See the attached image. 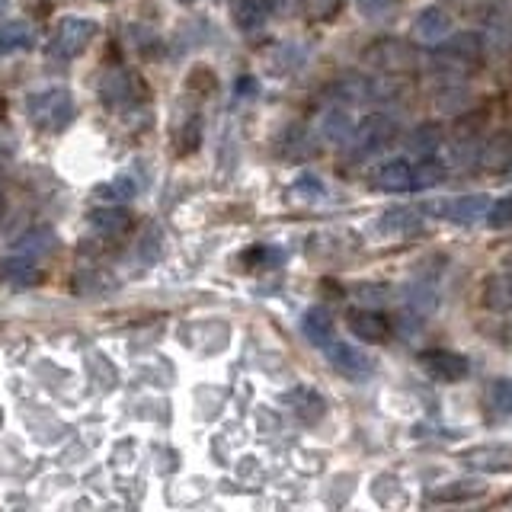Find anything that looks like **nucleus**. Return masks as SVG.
<instances>
[{
	"instance_id": "4468645a",
	"label": "nucleus",
	"mask_w": 512,
	"mask_h": 512,
	"mask_svg": "<svg viewBox=\"0 0 512 512\" xmlns=\"http://www.w3.org/2000/svg\"><path fill=\"white\" fill-rule=\"evenodd\" d=\"M349 330L359 336L365 343H384L391 333L388 317L378 314V311H352L349 314Z\"/></svg>"
},
{
	"instance_id": "39448f33",
	"label": "nucleus",
	"mask_w": 512,
	"mask_h": 512,
	"mask_svg": "<svg viewBox=\"0 0 512 512\" xmlns=\"http://www.w3.org/2000/svg\"><path fill=\"white\" fill-rule=\"evenodd\" d=\"M327 362L330 368H336L343 378H368L375 372V359L356 343H343V340H330L327 346Z\"/></svg>"
},
{
	"instance_id": "dca6fc26",
	"label": "nucleus",
	"mask_w": 512,
	"mask_h": 512,
	"mask_svg": "<svg viewBox=\"0 0 512 512\" xmlns=\"http://www.w3.org/2000/svg\"><path fill=\"white\" fill-rule=\"evenodd\" d=\"M269 16H272V0H237L234 4V23L244 32L266 26Z\"/></svg>"
},
{
	"instance_id": "6ab92c4d",
	"label": "nucleus",
	"mask_w": 512,
	"mask_h": 512,
	"mask_svg": "<svg viewBox=\"0 0 512 512\" xmlns=\"http://www.w3.org/2000/svg\"><path fill=\"white\" fill-rule=\"evenodd\" d=\"M320 135H324L327 141L333 144H340V141H349L352 135V119H349V112L346 109H327L324 112V119H320Z\"/></svg>"
},
{
	"instance_id": "bb28decb",
	"label": "nucleus",
	"mask_w": 512,
	"mask_h": 512,
	"mask_svg": "<svg viewBox=\"0 0 512 512\" xmlns=\"http://www.w3.org/2000/svg\"><path fill=\"white\" fill-rule=\"evenodd\" d=\"M100 196H109V199H119V202H128L135 196V183L128 180V176H119V180H112V183H106V186H100L96 189Z\"/></svg>"
},
{
	"instance_id": "412c9836",
	"label": "nucleus",
	"mask_w": 512,
	"mask_h": 512,
	"mask_svg": "<svg viewBox=\"0 0 512 512\" xmlns=\"http://www.w3.org/2000/svg\"><path fill=\"white\" fill-rule=\"evenodd\" d=\"M32 42V29L23 20H10L0 26V55H13V52H23Z\"/></svg>"
},
{
	"instance_id": "7ed1b4c3",
	"label": "nucleus",
	"mask_w": 512,
	"mask_h": 512,
	"mask_svg": "<svg viewBox=\"0 0 512 512\" xmlns=\"http://www.w3.org/2000/svg\"><path fill=\"white\" fill-rule=\"evenodd\" d=\"M420 208H423V215H436V218H445L452 224H461V228H471V224H477L487 215L490 199L484 196V192H471V196H458V199L426 202Z\"/></svg>"
},
{
	"instance_id": "c9c22d12",
	"label": "nucleus",
	"mask_w": 512,
	"mask_h": 512,
	"mask_svg": "<svg viewBox=\"0 0 512 512\" xmlns=\"http://www.w3.org/2000/svg\"><path fill=\"white\" fill-rule=\"evenodd\" d=\"M509 336H512V324H509Z\"/></svg>"
},
{
	"instance_id": "0eeeda50",
	"label": "nucleus",
	"mask_w": 512,
	"mask_h": 512,
	"mask_svg": "<svg viewBox=\"0 0 512 512\" xmlns=\"http://www.w3.org/2000/svg\"><path fill=\"white\" fill-rule=\"evenodd\" d=\"M461 461L480 474H506L512 471V445H496V442L471 445L461 452Z\"/></svg>"
},
{
	"instance_id": "423d86ee",
	"label": "nucleus",
	"mask_w": 512,
	"mask_h": 512,
	"mask_svg": "<svg viewBox=\"0 0 512 512\" xmlns=\"http://www.w3.org/2000/svg\"><path fill=\"white\" fill-rule=\"evenodd\" d=\"M420 365L426 368L429 378L436 381H461L471 375V362L461 352H448V349H426L420 352Z\"/></svg>"
},
{
	"instance_id": "393cba45",
	"label": "nucleus",
	"mask_w": 512,
	"mask_h": 512,
	"mask_svg": "<svg viewBox=\"0 0 512 512\" xmlns=\"http://www.w3.org/2000/svg\"><path fill=\"white\" fill-rule=\"evenodd\" d=\"M487 397L496 410L512 416V378H493L490 388H487Z\"/></svg>"
},
{
	"instance_id": "ddd939ff",
	"label": "nucleus",
	"mask_w": 512,
	"mask_h": 512,
	"mask_svg": "<svg viewBox=\"0 0 512 512\" xmlns=\"http://www.w3.org/2000/svg\"><path fill=\"white\" fill-rule=\"evenodd\" d=\"M452 26H455L452 13L439 4H432V7L420 10V16H416V23H413V32H416V39H423V42H442L448 32H452Z\"/></svg>"
},
{
	"instance_id": "9d476101",
	"label": "nucleus",
	"mask_w": 512,
	"mask_h": 512,
	"mask_svg": "<svg viewBox=\"0 0 512 512\" xmlns=\"http://www.w3.org/2000/svg\"><path fill=\"white\" fill-rule=\"evenodd\" d=\"M375 186L384 189V192H410V189H416V160H407V157L384 160V164L375 170Z\"/></svg>"
},
{
	"instance_id": "c756f323",
	"label": "nucleus",
	"mask_w": 512,
	"mask_h": 512,
	"mask_svg": "<svg viewBox=\"0 0 512 512\" xmlns=\"http://www.w3.org/2000/svg\"><path fill=\"white\" fill-rule=\"evenodd\" d=\"M308 7H311V16L327 20V16H333L336 7H340V0H308Z\"/></svg>"
},
{
	"instance_id": "7c9ffc66",
	"label": "nucleus",
	"mask_w": 512,
	"mask_h": 512,
	"mask_svg": "<svg viewBox=\"0 0 512 512\" xmlns=\"http://www.w3.org/2000/svg\"><path fill=\"white\" fill-rule=\"evenodd\" d=\"M298 192H301V196H324V186L317 183V176H301Z\"/></svg>"
},
{
	"instance_id": "b1692460",
	"label": "nucleus",
	"mask_w": 512,
	"mask_h": 512,
	"mask_svg": "<svg viewBox=\"0 0 512 512\" xmlns=\"http://www.w3.org/2000/svg\"><path fill=\"white\" fill-rule=\"evenodd\" d=\"M407 148L413 154H436L439 148V128L436 125H420V128H413V135L407 138Z\"/></svg>"
},
{
	"instance_id": "a878e982",
	"label": "nucleus",
	"mask_w": 512,
	"mask_h": 512,
	"mask_svg": "<svg viewBox=\"0 0 512 512\" xmlns=\"http://www.w3.org/2000/svg\"><path fill=\"white\" fill-rule=\"evenodd\" d=\"M484 218H487L490 228H509V224H512V192H509V196H500L496 202H490Z\"/></svg>"
},
{
	"instance_id": "f257e3e1",
	"label": "nucleus",
	"mask_w": 512,
	"mask_h": 512,
	"mask_svg": "<svg viewBox=\"0 0 512 512\" xmlns=\"http://www.w3.org/2000/svg\"><path fill=\"white\" fill-rule=\"evenodd\" d=\"M29 122L42 128V132H64L68 122L74 119V96L64 87H48L42 93H32L26 100Z\"/></svg>"
},
{
	"instance_id": "c85d7f7f",
	"label": "nucleus",
	"mask_w": 512,
	"mask_h": 512,
	"mask_svg": "<svg viewBox=\"0 0 512 512\" xmlns=\"http://www.w3.org/2000/svg\"><path fill=\"white\" fill-rule=\"evenodd\" d=\"M391 7H394V0H356V10L368 16V20H378V16H384Z\"/></svg>"
},
{
	"instance_id": "20e7f679",
	"label": "nucleus",
	"mask_w": 512,
	"mask_h": 512,
	"mask_svg": "<svg viewBox=\"0 0 512 512\" xmlns=\"http://www.w3.org/2000/svg\"><path fill=\"white\" fill-rule=\"evenodd\" d=\"M96 36V23L87 20V16H64L58 23L52 42H48V52L58 58H74L90 45V39Z\"/></svg>"
},
{
	"instance_id": "a211bd4d",
	"label": "nucleus",
	"mask_w": 512,
	"mask_h": 512,
	"mask_svg": "<svg viewBox=\"0 0 512 512\" xmlns=\"http://www.w3.org/2000/svg\"><path fill=\"white\" fill-rule=\"evenodd\" d=\"M100 96L106 106H125L128 100H132V77H128L125 71H112L103 77L100 84Z\"/></svg>"
},
{
	"instance_id": "72a5a7b5",
	"label": "nucleus",
	"mask_w": 512,
	"mask_h": 512,
	"mask_svg": "<svg viewBox=\"0 0 512 512\" xmlns=\"http://www.w3.org/2000/svg\"><path fill=\"white\" fill-rule=\"evenodd\" d=\"M4 10H7V0H0V16H4Z\"/></svg>"
},
{
	"instance_id": "f3484780",
	"label": "nucleus",
	"mask_w": 512,
	"mask_h": 512,
	"mask_svg": "<svg viewBox=\"0 0 512 512\" xmlns=\"http://www.w3.org/2000/svg\"><path fill=\"white\" fill-rule=\"evenodd\" d=\"M301 333L308 336V343L314 346H327L333 340V317L327 308H311L301 317Z\"/></svg>"
},
{
	"instance_id": "2f4dec72",
	"label": "nucleus",
	"mask_w": 512,
	"mask_h": 512,
	"mask_svg": "<svg viewBox=\"0 0 512 512\" xmlns=\"http://www.w3.org/2000/svg\"><path fill=\"white\" fill-rule=\"evenodd\" d=\"M237 93H256V80H253V77H244V80L237 84Z\"/></svg>"
},
{
	"instance_id": "f03ea898",
	"label": "nucleus",
	"mask_w": 512,
	"mask_h": 512,
	"mask_svg": "<svg viewBox=\"0 0 512 512\" xmlns=\"http://www.w3.org/2000/svg\"><path fill=\"white\" fill-rule=\"evenodd\" d=\"M397 122L391 116H384V112H372V116H365L359 125H352V157H372V154H381L388 151L391 144L397 141Z\"/></svg>"
},
{
	"instance_id": "4be33fe9",
	"label": "nucleus",
	"mask_w": 512,
	"mask_h": 512,
	"mask_svg": "<svg viewBox=\"0 0 512 512\" xmlns=\"http://www.w3.org/2000/svg\"><path fill=\"white\" fill-rule=\"evenodd\" d=\"M55 247H58V237L48 231V228H32V231H26L13 244V250L29 253V256H45V253H52Z\"/></svg>"
},
{
	"instance_id": "f704fd0d",
	"label": "nucleus",
	"mask_w": 512,
	"mask_h": 512,
	"mask_svg": "<svg viewBox=\"0 0 512 512\" xmlns=\"http://www.w3.org/2000/svg\"><path fill=\"white\" fill-rule=\"evenodd\" d=\"M180 4H196V0H180Z\"/></svg>"
},
{
	"instance_id": "9b49d317",
	"label": "nucleus",
	"mask_w": 512,
	"mask_h": 512,
	"mask_svg": "<svg viewBox=\"0 0 512 512\" xmlns=\"http://www.w3.org/2000/svg\"><path fill=\"white\" fill-rule=\"evenodd\" d=\"M484 55V39H480V32H461V36H452V39H442L436 42V58L442 61H452V64H474Z\"/></svg>"
},
{
	"instance_id": "cd10ccee",
	"label": "nucleus",
	"mask_w": 512,
	"mask_h": 512,
	"mask_svg": "<svg viewBox=\"0 0 512 512\" xmlns=\"http://www.w3.org/2000/svg\"><path fill=\"white\" fill-rule=\"evenodd\" d=\"M452 490H439V493H432L429 500H436V503H448V500H468V496H477L480 493V487L474 484L471 490H464L468 487V480H464V484H448Z\"/></svg>"
},
{
	"instance_id": "2eb2a0df",
	"label": "nucleus",
	"mask_w": 512,
	"mask_h": 512,
	"mask_svg": "<svg viewBox=\"0 0 512 512\" xmlns=\"http://www.w3.org/2000/svg\"><path fill=\"white\" fill-rule=\"evenodd\" d=\"M90 228L103 237H119L132 228V215L125 212V208H116V205H103V208H93L90 212Z\"/></svg>"
},
{
	"instance_id": "473e14b6",
	"label": "nucleus",
	"mask_w": 512,
	"mask_h": 512,
	"mask_svg": "<svg viewBox=\"0 0 512 512\" xmlns=\"http://www.w3.org/2000/svg\"><path fill=\"white\" fill-rule=\"evenodd\" d=\"M7 212V196H4V189H0V215Z\"/></svg>"
},
{
	"instance_id": "5701e85b",
	"label": "nucleus",
	"mask_w": 512,
	"mask_h": 512,
	"mask_svg": "<svg viewBox=\"0 0 512 512\" xmlns=\"http://www.w3.org/2000/svg\"><path fill=\"white\" fill-rule=\"evenodd\" d=\"M288 404L295 407V416H301V420H317V416H324V400H320L314 391L308 388H298L285 397Z\"/></svg>"
},
{
	"instance_id": "f8f14e48",
	"label": "nucleus",
	"mask_w": 512,
	"mask_h": 512,
	"mask_svg": "<svg viewBox=\"0 0 512 512\" xmlns=\"http://www.w3.org/2000/svg\"><path fill=\"white\" fill-rule=\"evenodd\" d=\"M39 279H42V269L36 263V256H29V253L16 250L13 256H7V260L0 263V282H7L13 288H32V285H39Z\"/></svg>"
},
{
	"instance_id": "6e6552de",
	"label": "nucleus",
	"mask_w": 512,
	"mask_h": 512,
	"mask_svg": "<svg viewBox=\"0 0 512 512\" xmlns=\"http://www.w3.org/2000/svg\"><path fill=\"white\" fill-rule=\"evenodd\" d=\"M388 93V87L378 77H343L340 84L330 87V96L340 106H359V103H375L378 96Z\"/></svg>"
},
{
	"instance_id": "aec40b11",
	"label": "nucleus",
	"mask_w": 512,
	"mask_h": 512,
	"mask_svg": "<svg viewBox=\"0 0 512 512\" xmlns=\"http://www.w3.org/2000/svg\"><path fill=\"white\" fill-rule=\"evenodd\" d=\"M484 301L493 311H512V272H500L487 282Z\"/></svg>"
},
{
	"instance_id": "1a4fd4ad",
	"label": "nucleus",
	"mask_w": 512,
	"mask_h": 512,
	"mask_svg": "<svg viewBox=\"0 0 512 512\" xmlns=\"http://www.w3.org/2000/svg\"><path fill=\"white\" fill-rule=\"evenodd\" d=\"M423 218L426 215H423L420 205H394L375 221V228L384 237H407V234H416L423 228Z\"/></svg>"
}]
</instances>
